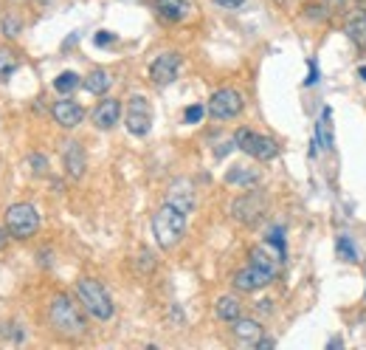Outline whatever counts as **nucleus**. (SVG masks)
<instances>
[{
	"label": "nucleus",
	"instance_id": "nucleus-24",
	"mask_svg": "<svg viewBox=\"0 0 366 350\" xmlns=\"http://www.w3.org/2000/svg\"><path fill=\"white\" fill-rule=\"evenodd\" d=\"M335 252H338V257H341L344 263H358V249H355V243H352L346 235H341V238L335 240Z\"/></svg>",
	"mask_w": 366,
	"mask_h": 350
},
{
	"label": "nucleus",
	"instance_id": "nucleus-14",
	"mask_svg": "<svg viewBox=\"0 0 366 350\" xmlns=\"http://www.w3.org/2000/svg\"><path fill=\"white\" fill-rule=\"evenodd\" d=\"M344 34L358 51H366V9H352L344 20Z\"/></svg>",
	"mask_w": 366,
	"mask_h": 350
},
{
	"label": "nucleus",
	"instance_id": "nucleus-23",
	"mask_svg": "<svg viewBox=\"0 0 366 350\" xmlns=\"http://www.w3.org/2000/svg\"><path fill=\"white\" fill-rule=\"evenodd\" d=\"M79 85H82V77L74 74V71H62V74L54 79V88H57L60 93H71V91H76Z\"/></svg>",
	"mask_w": 366,
	"mask_h": 350
},
{
	"label": "nucleus",
	"instance_id": "nucleus-36",
	"mask_svg": "<svg viewBox=\"0 0 366 350\" xmlns=\"http://www.w3.org/2000/svg\"><path fill=\"white\" fill-rule=\"evenodd\" d=\"M324 4H330V6H341L344 0H324Z\"/></svg>",
	"mask_w": 366,
	"mask_h": 350
},
{
	"label": "nucleus",
	"instance_id": "nucleus-30",
	"mask_svg": "<svg viewBox=\"0 0 366 350\" xmlns=\"http://www.w3.org/2000/svg\"><path fill=\"white\" fill-rule=\"evenodd\" d=\"M113 40H116V37H113L110 32H99V34L93 37V43H96V46H110Z\"/></svg>",
	"mask_w": 366,
	"mask_h": 350
},
{
	"label": "nucleus",
	"instance_id": "nucleus-8",
	"mask_svg": "<svg viewBox=\"0 0 366 350\" xmlns=\"http://www.w3.org/2000/svg\"><path fill=\"white\" fill-rule=\"evenodd\" d=\"M124 124H127V133L130 136H147L149 127H152V108H149V99L135 93L130 96L127 102V110H124Z\"/></svg>",
	"mask_w": 366,
	"mask_h": 350
},
{
	"label": "nucleus",
	"instance_id": "nucleus-22",
	"mask_svg": "<svg viewBox=\"0 0 366 350\" xmlns=\"http://www.w3.org/2000/svg\"><path fill=\"white\" fill-rule=\"evenodd\" d=\"M330 119H332V110L330 108H324L321 110V119H318V124H316V133H318V141L324 144V150H332V124H330Z\"/></svg>",
	"mask_w": 366,
	"mask_h": 350
},
{
	"label": "nucleus",
	"instance_id": "nucleus-37",
	"mask_svg": "<svg viewBox=\"0 0 366 350\" xmlns=\"http://www.w3.org/2000/svg\"><path fill=\"white\" fill-rule=\"evenodd\" d=\"M273 4H279V6H285V4H287V0H273Z\"/></svg>",
	"mask_w": 366,
	"mask_h": 350
},
{
	"label": "nucleus",
	"instance_id": "nucleus-32",
	"mask_svg": "<svg viewBox=\"0 0 366 350\" xmlns=\"http://www.w3.org/2000/svg\"><path fill=\"white\" fill-rule=\"evenodd\" d=\"M271 299H262V302H257V308H259V313H271Z\"/></svg>",
	"mask_w": 366,
	"mask_h": 350
},
{
	"label": "nucleus",
	"instance_id": "nucleus-4",
	"mask_svg": "<svg viewBox=\"0 0 366 350\" xmlns=\"http://www.w3.org/2000/svg\"><path fill=\"white\" fill-rule=\"evenodd\" d=\"M4 218H6V232L15 240H29L40 229V212L32 204H12Z\"/></svg>",
	"mask_w": 366,
	"mask_h": 350
},
{
	"label": "nucleus",
	"instance_id": "nucleus-5",
	"mask_svg": "<svg viewBox=\"0 0 366 350\" xmlns=\"http://www.w3.org/2000/svg\"><path fill=\"white\" fill-rule=\"evenodd\" d=\"M265 209H268V198H265L259 190L248 187V193H243V195L234 198V204H231V218H234L237 223H243V226H257V223L265 218Z\"/></svg>",
	"mask_w": 366,
	"mask_h": 350
},
{
	"label": "nucleus",
	"instance_id": "nucleus-18",
	"mask_svg": "<svg viewBox=\"0 0 366 350\" xmlns=\"http://www.w3.org/2000/svg\"><path fill=\"white\" fill-rule=\"evenodd\" d=\"M231 333H234V339L243 342V344H257V342L262 339V325H259L257 319L237 316V319L231 322Z\"/></svg>",
	"mask_w": 366,
	"mask_h": 350
},
{
	"label": "nucleus",
	"instance_id": "nucleus-11",
	"mask_svg": "<svg viewBox=\"0 0 366 350\" xmlns=\"http://www.w3.org/2000/svg\"><path fill=\"white\" fill-rule=\"evenodd\" d=\"M166 204L180 209L183 215H192L195 212V187H192V181L189 179L172 181L169 190H166Z\"/></svg>",
	"mask_w": 366,
	"mask_h": 350
},
{
	"label": "nucleus",
	"instance_id": "nucleus-16",
	"mask_svg": "<svg viewBox=\"0 0 366 350\" xmlns=\"http://www.w3.org/2000/svg\"><path fill=\"white\" fill-rule=\"evenodd\" d=\"M118 119H121V102L118 99H102L99 105H96V110H93V124L99 127V130H110V127H116L118 124Z\"/></svg>",
	"mask_w": 366,
	"mask_h": 350
},
{
	"label": "nucleus",
	"instance_id": "nucleus-29",
	"mask_svg": "<svg viewBox=\"0 0 366 350\" xmlns=\"http://www.w3.org/2000/svg\"><path fill=\"white\" fill-rule=\"evenodd\" d=\"M18 32H20V20L18 18H6L4 20V34L6 37H18Z\"/></svg>",
	"mask_w": 366,
	"mask_h": 350
},
{
	"label": "nucleus",
	"instance_id": "nucleus-17",
	"mask_svg": "<svg viewBox=\"0 0 366 350\" xmlns=\"http://www.w3.org/2000/svg\"><path fill=\"white\" fill-rule=\"evenodd\" d=\"M155 12L166 23H180L192 15V6L187 4V0H155Z\"/></svg>",
	"mask_w": 366,
	"mask_h": 350
},
{
	"label": "nucleus",
	"instance_id": "nucleus-19",
	"mask_svg": "<svg viewBox=\"0 0 366 350\" xmlns=\"http://www.w3.org/2000/svg\"><path fill=\"white\" fill-rule=\"evenodd\" d=\"M259 179H262L259 169H257V167H248V164H237V167H231V169L226 172V184H231V187H243V190L257 187Z\"/></svg>",
	"mask_w": 366,
	"mask_h": 350
},
{
	"label": "nucleus",
	"instance_id": "nucleus-20",
	"mask_svg": "<svg viewBox=\"0 0 366 350\" xmlns=\"http://www.w3.org/2000/svg\"><path fill=\"white\" fill-rule=\"evenodd\" d=\"M85 91L88 93H93V96H104L107 91H110V85H113V77L104 71V68H96V71H90L88 77H85Z\"/></svg>",
	"mask_w": 366,
	"mask_h": 350
},
{
	"label": "nucleus",
	"instance_id": "nucleus-9",
	"mask_svg": "<svg viewBox=\"0 0 366 350\" xmlns=\"http://www.w3.org/2000/svg\"><path fill=\"white\" fill-rule=\"evenodd\" d=\"M180 63H183V60H180L177 51H163V54H158V57L152 60V65H149V79H152L158 88L172 85V82L177 79Z\"/></svg>",
	"mask_w": 366,
	"mask_h": 350
},
{
	"label": "nucleus",
	"instance_id": "nucleus-33",
	"mask_svg": "<svg viewBox=\"0 0 366 350\" xmlns=\"http://www.w3.org/2000/svg\"><path fill=\"white\" fill-rule=\"evenodd\" d=\"M318 74H316V63H310V77H307V85H316L318 79H316Z\"/></svg>",
	"mask_w": 366,
	"mask_h": 350
},
{
	"label": "nucleus",
	"instance_id": "nucleus-27",
	"mask_svg": "<svg viewBox=\"0 0 366 350\" xmlns=\"http://www.w3.org/2000/svg\"><path fill=\"white\" fill-rule=\"evenodd\" d=\"M203 116H206V108H203V105H192V108H187V113H183L187 124H198Z\"/></svg>",
	"mask_w": 366,
	"mask_h": 350
},
{
	"label": "nucleus",
	"instance_id": "nucleus-28",
	"mask_svg": "<svg viewBox=\"0 0 366 350\" xmlns=\"http://www.w3.org/2000/svg\"><path fill=\"white\" fill-rule=\"evenodd\" d=\"M29 167L37 172V175H46V169H48V161H46V155H40V153H34L32 158H29Z\"/></svg>",
	"mask_w": 366,
	"mask_h": 350
},
{
	"label": "nucleus",
	"instance_id": "nucleus-2",
	"mask_svg": "<svg viewBox=\"0 0 366 350\" xmlns=\"http://www.w3.org/2000/svg\"><path fill=\"white\" fill-rule=\"evenodd\" d=\"M187 218H189V215H183L180 209L163 204V207L152 215V235H155V243H158L161 249H166V252L175 249V246L183 240V235H187Z\"/></svg>",
	"mask_w": 366,
	"mask_h": 350
},
{
	"label": "nucleus",
	"instance_id": "nucleus-26",
	"mask_svg": "<svg viewBox=\"0 0 366 350\" xmlns=\"http://www.w3.org/2000/svg\"><path fill=\"white\" fill-rule=\"evenodd\" d=\"M12 71H15V57H12V51L0 48V79H6Z\"/></svg>",
	"mask_w": 366,
	"mask_h": 350
},
{
	"label": "nucleus",
	"instance_id": "nucleus-10",
	"mask_svg": "<svg viewBox=\"0 0 366 350\" xmlns=\"http://www.w3.org/2000/svg\"><path fill=\"white\" fill-rule=\"evenodd\" d=\"M276 277L271 274V271H265V268H259V266H254V263H248L245 268H240L237 274H234V288L237 291H243V294H254V291H262V288H268L271 283H273Z\"/></svg>",
	"mask_w": 366,
	"mask_h": 350
},
{
	"label": "nucleus",
	"instance_id": "nucleus-15",
	"mask_svg": "<svg viewBox=\"0 0 366 350\" xmlns=\"http://www.w3.org/2000/svg\"><path fill=\"white\" fill-rule=\"evenodd\" d=\"M62 164H65V172L71 179H82L85 169H88V155L82 150L79 141H68L65 150H62Z\"/></svg>",
	"mask_w": 366,
	"mask_h": 350
},
{
	"label": "nucleus",
	"instance_id": "nucleus-7",
	"mask_svg": "<svg viewBox=\"0 0 366 350\" xmlns=\"http://www.w3.org/2000/svg\"><path fill=\"white\" fill-rule=\"evenodd\" d=\"M243 108H245V99H243L240 91H234V88H220V91L212 93L206 110H209L212 119H217V122H229V119L240 116Z\"/></svg>",
	"mask_w": 366,
	"mask_h": 350
},
{
	"label": "nucleus",
	"instance_id": "nucleus-25",
	"mask_svg": "<svg viewBox=\"0 0 366 350\" xmlns=\"http://www.w3.org/2000/svg\"><path fill=\"white\" fill-rule=\"evenodd\" d=\"M304 20H313V23H321V20H327V4H304Z\"/></svg>",
	"mask_w": 366,
	"mask_h": 350
},
{
	"label": "nucleus",
	"instance_id": "nucleus-1",
	"mask_svg": "<svg viewBox=\"0 0 366 350\" xmlns=\"http://www.w3.org/2000/svg\"><path fill=\"white\" fill-rule=\"evenodd\" d=\"M48 325L57 336L76 342L82 336H88V319H85V308L82 302L76 305V299L71 294H57L48 302Z\"/></svg>",
	"mask_w": 366,
	"mask_h": 350
},
{
	"label": "nucleus",
	"instance_id": "nucleus-13",
	"mask_svg": "<svg viewBox=\"0 0 366 350\" xmlns=\"http://www.w3.org/2000/svg\"><path fill=\"white\" fill-rule=\"evenodd\" d=\"M51 116H54V122H57L60 127L74 130V127L85 119V108H82L79 102H74V99H60V102H54Z\"/></svg>",
	"mask_w": 366,
	"mask_h": 350
},
{
	"label": "nucleus",
	"instance_id": "nucleus-31",
	"mask_svg": "<svg viewBox=\"0 0 366 350\" xmlns=\"http://www.w3.org/2000/svg\"><path fill=\"white\" fill-rule=\"evenodd\" d=\"M215 4L223 6V9H240V6L245 4V0H215Z\"/></svg>",
	"mask_w": 366,
	"mask_h": 350
},
{
	"label": "nucleus",
	"instance_id": "nucleus-34",
	"mask_svg": "<svg viewBox=\"0 0 366 350\" xmlns=\"http://www.w3.org/2000/svg\"><path fill=\"white\" fill-rule=\"evenodd\" d=\"M6 240H9V232H6V229H0V249L6 246Z\"/></svg>",
	"mask_w": 366,
	"mask_h": 350
},
{
	"label": "nucleus",
	"instance_id": "nucleus-21",
	"mask_svg": "<svg viewBox=\"0 0 366 350\" xmlns=\"http://www.w3.org/2000/svg\"><path fill=\"white\" fill-rule=\"evenodd\" d=\"M215 313H217V319H223V322H234L237 316H243V302H240L234 294H226V297H220V299L215 302Z\"/></svg>",
	"mask_w": 366,
	"mask_h": 350
},
{
	"label": "nucleus",
	"instance_id": "nucleus-12",
	"mask_svg": "<svg viewBox=\"0 0 366 350\" xmlns=\"http://www.w3.org/2000/svg\"><path fill=\"white\" fill-rule=\"evenodd\" d=\"M251 263L259 266V268H265V271H271L276 277L279 268H282V263H285V252H279L273 243L265 240V243H259V246L251 249Z\"/></svg>",
	"mask_w": 366,
	"mask_h": 350
},
{
	"label": "nucleus",
	"instance_id": "nucleus-3",
	"mask_svg": "<svg viewBox=\"0 0 366 350\" xmlns=\"http://www.w3.org/2000/svg\"><path fill=\"white\" fill-rule=\"evenodd\" d=\"M76 299L82 302L85 313H90V316L99 319V322H107V319H113V313H116L113 297H110L107 288H104L99 280H93V277H82V280L76 283Z\"/></svg>",
	"mask_w": 366,
	"mask_h": 350
},
{
	"label": "nucleus",
	"instance_id": "nucleus-6",
	"mask_svg": "<svg viewBox=\"0 0 366 350\" xmlns=\"http://www.w3.org/2000/svg\"><path fill=\"white\" fill-rule=\"evenodd\" d=\"M234 147H240L245 155L257 158V161H271L279 155V144L271 138V136H262V133H254L248 127H240L234 133Z\"/></svg>",
	"mask_w": 366,
	"mask_h": 350
},
{
	"label": "nucleus",
	"instance_id": "nucleus-35",
	"mask_svg": "<svg viewBox=\"0 0 366 350\" xmlns=\"http://www.w3.org/2000/svg\"><path fill=\"white\" fill-rule=\"evenodd\" d=\"M358 77H360V79L366 82V65H360V68H358Z\"/></svg>",
	"mask_w": 366,
	"mask_h": 350
}]
</instances>
